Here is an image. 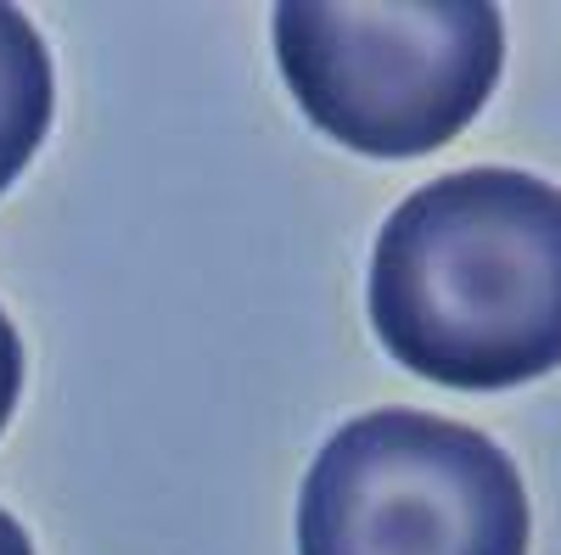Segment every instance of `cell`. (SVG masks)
I'll return each mask as SVG.
<instances>
[{
    "mask_svg": "<svg viewBox=\"0 0 561 555\" xmlns=\"http://www.w3.org/2000/svg\"><path fill=\"white\" fill-rule=\"evenodd\" d=\"M370 326L438 388L500 393L561 365V192L460 169L410 192L370 253Z\"/></svg>",
    "mask_w": 561,
    "mask_h": 555,
    "instance_id": "6da1fadb",
    "label": "cell"
},
{
    "mask_svg": "<svg viewBox=\"0 0 561 555\" xmlns=\"http://www.w3.org/2000/svg\"><path fill=\"white\" fill-rule=\"evenodd\" d=\"M275 62L320 135L427 158L494 96L505 23L489 0H280Z\"/></svg>",
    "mask_w": 561,
    "mask_h": 555,
    "instance_id": "7a4b0ae2",
    "label": "cell"
},
{
    "mask_svg": "<svg viewBox=\"0 0 561 555\" xmlns=\"http://www.w3.org/2000/svg\"><path fill=\"white\" fill-rule=\"evenodd\" d=\"M528 533L511 454L427 409L354 415L298 499V555H528Z\"/></svg>",
    "mask_w": 561,
    "mask_h": 555,
    "instance_id": "3957f363",
    "label": "cell"
},
{
    "mask_svg": "<svg viewBox=\"0 0 561 555\" xmlns=\"http://www.w3.org/2000/svg\"><path fill=\"white\" fill-rule=\"evenodd\" d=\"M51 51H45L39 28L0 0V192L34 163L45 129H51Z\"/></svg>",
    "mask_w": 561,
    "mask_h": 555,
    "instance_id": "277c9868",
    "label": "cell"
},
{
    "mask_svg": "<svg viewBox=\"0 0 561 555\" xmlns=\"http://www.w3.org/2000/svg\"><path fill=\"white\" fill-rule=\"evenodd\" d=\"M18 393H23V343L12 332V320L0 314V432H7L12 409H18Z\"/></svg>",
    "mask_w": 561,
    "mask_h": 555,
    "instance_id": "5b68a950",
    "label": "cell"
},
{
    "mask_svg": "<svg viewBox=\"0 0 561 555\" xmlns=\"http://www.w3.org/2000/svg\"><path fill=\"white\" fill-rule=\"evenodd\" d=\"M0 555H34V544H28V533L0 511Z\"/></svg>",
    "mask_w": 561,
    "mask_h": 555,
    "instance_id": "8992f818",
    "label": "cell"
}]
</instances>
